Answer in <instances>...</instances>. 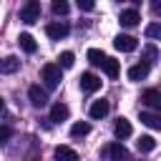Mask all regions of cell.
I'll use <instances>...</instances> for the list:
<instances>
[{
    "mask_svg": "<svg viewBox=\"0 0 161 161\" xmlns=\"http://www.w3.org/2000/svg\"><path fill=\"white\" fill-rule=\"evenodd\" d=\"M40 80L45 83V88H58V86H60V65L45 63V65L40 68Z\"/></svg>",
    "mask_w": 161,
    "mask_h": 161,
    "instance_id": "cell-1",
    "label": "cell"
},
{
    "mask_svg": "<svg viewBox=\"0 0 161 161\" xmlns=\"http://www.w3.org/2000/svg\"><path fill=\"white\" fill-rule=\"evenodd\" d=\"M20 20H23L25 25L38 23V20H40V3H38V0H28V3L20 8Z\"/></svg>",
    "mask_w": 161,
    "mask_h": 161,
    "instance_id": "cell-2",
    "label": "cell"
},
{
    "mask_svg": "<svg viewBox=\"0 0 161 161\" xmlns=\"http://www.w3.org/2000/svg\"><path fill=\"white\" fill-rule=\"evenodd\" d=\"M113 48L121 50V53H133V50L138 48V40H136L133 35H116V38H113Z\"/></svg>",
    "mask_w": 161,
    "mask_h": 161,
    "instance_id": "cell-3",
    "label": "cell"
},
{
    "mask_svg": "<svg viewBox=\"0 0 161 161\" xmlns=\"http://www.w3.org/2000/svg\"><path fill=\"white\" fill-rule=\"evenodd\" d=\"M28 98H30V106H35V108L48 106V93H45L40 86H30V88H28Z\"/></svg>",
    "mask_w": 161,
    "mask_h": 161,
    "instance_id": "cell-4",
    "label": "cell"
},
{
    "mask_svg": "<svg viewBox=\"0 0 161 161\" xmlns=\"http://www.w3.org/2000/svg\"><path fill=\"white\" fill-rule=\"evenodd\" d=\"M108 111H111V103H108L106 98H101V101H93V103H91L88 116L98 121V118H106V116H108Z\"/></svg>",
    "mask_w": 161,
    "mask_h": 161,
    "instance_id": "cell-5",
    "label": "cell"
},
{
    "mask_svg": "<svg viewBox=\"0 0 161 161\" xmlns=\"http://www.w3.org/2000/svg\"><path fill=\"white\" fill-rule=\"evenodd\" d=\"M98 88H101V78H98L96 73H83V75H80V91L96 93Z\"/></svg>",
    "mask_w": 161,
    "mask_h": 161,
    "instance_id": "cell-6",
    "label": "cell"
},
{
    "mask_svg": "<svg viewBox=\"0 0 161 161\" xmlns=\"http://www.w3.org/2000/svg\"><path fill=\"white\" fill-rule=\"evenodd\" d=\"M141 101H143L148 108H153V111H161V93H158L156 88H146V91L141 93Z\"/></svg>",
    "mask_w": 161,
    "mask_h": 161,
    "instance_id": "cell-7",
    "label": "cell"
},
{
    "mask_svg": "<svg viewBox=\"0 0 161 161\" xmlns=\"http://www.w3.org/2000/svg\"><path fill=\"white\" fill-rule=\"evenodd\" d=\"M103 153H108V156H111V161H131V156H128L126 146H121V143H111V146H106V148H103Z\"/></svg>",
    "mask_w": 161,
    "mask_h": 161,
    "instance_id": "cell-8",
    "label": "cell"
},
{
    "mask_svg": "<svg viewBox=\"0 0 161 161\" xmlns=\"http://www.w3.org/2000/svg\"><path fill=\"white\" fill-rule=\"evenodd\" d=\"M45 33H48V38L60 40V38H65V35L70 33V28H68L65 23H48V25H45Z\"/></svg>",
    "mask_w": 161,
    "mask_h": 161,
    "instance_id": "cell-9",
    "label": "cell"
},
{
    "mask_svg": "<svg viewBox=\"0 0 161 161\" xmlns=\"http://www.w3.org/2000/svg\"><path fill=\"white\" fill-rule=\"evenodd\" d=\"M138 20H141V15H138V10H136V8L123 10V13H121V18H118V23H121L123 28H136V25H138Z\"/></svg>",
    "mask_w": 161,
    "mask_h": 161,
    "instance_id": "cell-10",
    "label": "cell"
},
{
    "mask_svg": "<svg viewBox=\"0 0 161 161\" xmlns=\"http://www.w3.org/2000/svg\"><path fill=\"white\" fill-rule=\"evenodd\" d=\"M113 133H116V138H118V141L128 138V136L133 133V126H131V121H128V118H118V121H116V126H113Z\"/></svg>",
    "mask_w": 161,
    "mask_h": 161,
    "instance_id": "cell-11",
    "label": "cell"
},
{
    "mask_svg": "<svg viewBox=\"0 0 161 161\" xmlns=\"http://www.w3.org/2000/svg\"><path fill=\"white\" fill-rule=\"evenodd\" d=\"M18 70H20V58L18 55H5L0 60V73L10 75V73H18Z\"/></svg>",
    "mask_w": 161,
    "mask_h": 161,
    "instance_id": "cell-12",
    "label": "cell"
},
{
    "mask_svg": "<svg viewBox=\"0 0 161 161\" xmlns=\"http://www.w3.org/2000/svg\"><path fill=\"white\" fill-rule=\"evenodd\" d=\"M55 161H80L78 158V151L70 148V146H58L55 148Z\"/></svg>",
    "mask_w": 161,
    "mask_h": 161,
    "instance_id": "cell-13",
    "label": "cell"
},
{
    "mask_svg": "<svg viewBox=\"0 0 161 161\" xmlns=\"http://www.w3.org/2000/svg\"><path fill=\"white\" fill-rule=\"evenodd\" d=\"M18 45H20L25 53H35V50H38V43H35V38H33L30 33H20V35H18Z\"/></svg>",
    "mask_w": 161,
    "mask_h": 161,
    "instance_id": "cell-14",
    "label": "cell"
},
{
    "mask_svg": "<svg viewBox=\"0 0 161 161\" xmlns=\"http://www.w3.org/2000/svg\"><path fill=\"white\" fill-rule=\"evenodd\" d=\"M148 65L146 63H136V65H131L128 68V80H143L146 75H148Z\"/></svg>",
    "mask_w": 161,
    "mask_h": 161,
    "instance_id": "cell-15",
    "label": "cell"
},
{
    "mask_svg": "<svg viewBox=\"0 0 161 161\" xmlns=\"http://www.w3.org/2000/svg\"><path fill=\"white\" fill-rule=\"evenodd\" d=\"M141 123H146L148 128H153V131H161V116H156V113H151V111H141Z\"/></svg>",
    "mask_w": 161,
    "mask_h": 161,
    "instance_id": "cell-16",
    "label": "cell"
},
{
    "mask_svg": "<svg viewBox=\"0 0 161 161\" xmlns=\"http://www.w3.org/2000/svg\"><path fill=\"white\" fill-rule=\"evenodd\" d=\"M70 116V108L65 106V103H55L53 108H50V121H65Z\"/></svg>",
    "mask_w": 161,
    "mask_h": 161,
    "instance_id": "cell-17",
    "label": "cell"
},
{
    "mask_svg": "<svg viewBox=\"0 0 161 161\" xmlns=\"http://www.w3.org/2000/svg\"><path fill=\"white\" fill-rule=\"evenodd\" d=\"M156 60H158V48H156V45H151V43H148V45H146V48H143V63H146V65H148V68H151V65H153V63H156Z\"/></svg>",
    "mask_w": 161,
    "mask_h": 161,
    "instance_id": "cell-18",
    "label": "cell"
},
{
    "mask_svg": "<svg viewBox=\"0 0 161 161\" xmlns=\"http://www.w3.org/2000/svg\"><path fill=\"white\" fill-rule=\"evenodd\" d=\"M101 68H103V73H106L108 78H118V70H121L118 60H113V58H106V63H103Z\"/></svg>",
    "mask_w": 161,
    "mask_h": 161,
    "instance_id": "cell-19",
    "label": "cell"
},
{
    "mask_svg": "<svg viewBox=\"0 0 161 161\" xmlns=\"http://www.w3.org/2000/svg\"><path fill=\"white\" fill-rule=\"evenodd\" d=\"M136 148H138L141 153H148V151H153V148H156V141H153V136H141V138L136 141Z\"/></svg>",
    "mask_w": 161,
    "mask_h": 161,
    "instance_id": "cell-20",
    "label": "cell"
},
{
    "mask_svg": "<svg viewBox=\"0 0 161 161\" xmlns=\"http://www.w3.org/2000/svg\"><path fill=\"white\" fill-rule=\"evenodd\" d=\"M88 131H91V126H88L86 121H78V123L70 126V136H73V138H83V136H88Z\"/></svg>",
    "mask_w": 161,
    "mask_h": 161,
    "instance_id": "cell-21",
    "label": "cell"
},
{
    "mask_svg": "<svg viewBox=\"0 0 161 161\" xmlns=\"http://www.w3.org/2000/svg\"><path fill=\"white\" fill-rule=\"evenodd\" d=\"M106 58H108V55H106L103 50H98V48H91V50H88V60H91L93 65H103Z\"/></svg>",
    "mask_w": 161,
    "mask_h": 161,
    "instance_id": "cell-22",
    "label": "cell"
},
{
    "mask_svg": "<svg viewBox=\"0 0 161 161\" xmlns=\"http://www.w3.org/2000/svg\"><path fill=\"white\" fill-rule=\"evenodd\" d=\"M146 38H151V40H161V20L146 25Z\"/></svg>",
    "mask_w": 161,
    "mask_h": 161,
    "instance_id": "cell-23",
    "label": "cell"
},
{
    "mask_svg": "<svg viewBox=\"0 0 161 161\" xmlns=\"http://www.w3.org/2000/svg\"><path fill=\"white\" fill-rule=\"evenodd\" d=\"M58 60H60V63H58V65H60V68H73V63H75V55H73V53H70V50H63V53H60V58H58Z\"/></svg>",
    "mask_w": 161,
    "mask_h": 161,
    "instance_id": "cell-24",
    "label": "cell"
},
{
    "mask_svg": "<svg viewBox=\"0 0 161 161\" xmlns=\"http://www.w3.org/2000/svg\"><path fill=\"white\" fill-rule=\"evenodd\" d=\"M68 10H70V5L65 0H53V13L55 15H68Z\"/></svg>",
    "mask_w": 161,
    "mask_h": 161,
    "instance_id": "cell-25",
    "label": "cell"
},
{
    "mask_svg": "<svg viewBox=\"0 0 161 161\" xmlns=\"http://www.w3.org/2000/svg\"><path fill=\"white\" fill-rule=\"evenodd\" d=\"M10 138H13V128L10 126H0V143H5Z\"/></svg>",
    "mask_w": 161,
    "mask_h": 161,
    "instance_id": "cell-26",
    "label": "cell"
},
{
    "mask_svg": "<svg viewBox=\"0 0 161 161\" xmlns=\"http://www.w3.org/2000/svg\"><path fill=\"white\" fill-rule=\"evenodd\" d=\"M78 8H80V10H93L96 5H93L91 0H78Z\"/></svg>",
    "mask_w": 161,
    "mask_h": 161,
    "instance_id": "cell-27",
    "label": "cell"
},
{
    "mask_svg": "<svg viewBox=\"0 0 161 161\" xmlns=\"http://www.w3.org/2000/svg\"><path fill=\"white\" fill-rule=\"evenodd\" d=\"M151 10H153L156 15H161V3H153V5H151Z\"/></svg>",
    "mask_w": 161,
    "mask_h": 161,
    "instance_id": "cell-28",
    "label": "cell"
},
{
    "mask_svg": "<svg viewBox=\"0 0 161 161\" xmlns=\"http://www.w3.org/2000/svg\"><path fill=\"white\" fill-rule=\"evenodd\" d=\"M3 111H5V101L0 98V113H3Z\"/></svg>",
    "mask_w": 161,
    "mask_h": 161,
    "instance_id": "cell-29",
    "label": "cell"
}]
</instances>
